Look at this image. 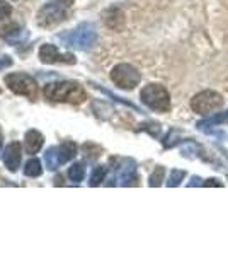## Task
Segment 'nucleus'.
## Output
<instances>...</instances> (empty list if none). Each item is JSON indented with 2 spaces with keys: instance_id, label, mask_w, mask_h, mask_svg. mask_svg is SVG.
Masks as SVG:
<instances>
[{
  "instance_id": "4468645a",
  "label": "nucleus",
  "mask_w": 228,
  "mask_h": 256,
  "mask_svg": "<svg viewBox=\"0 0 228 256\" xmlns=\"http://www.w3.org/2000/svg\"><path fill=\"white\" fill-rule=\"evenodd\" d=\"M24 174L29 178H38L43 174V168H41V162L38 159L32 158L31 160H27L26 168H24Z\"/></svg>"
},
{
  "instance_id": "7ed1b4c3",
  "label": "nucleus",
  "mask_w": 228,
  "mask_h": 256,
  "mask_svg": "<svg viewBox=\"0 0 228 256\" xmlns=\"http://www.w3.org/2000/svg\"><path fill=\"white\" fill-rule=\"evenodd\" d=\"M77 156V146L73 142H63L61 146L49 147L44 152V164L48 171H56L60 166L67 164Z\"/></svg>"
},
{
  "instance_id": "2eb2a0df",
  "label": "nucleus",
  "mask_w": 228,
  "mask_h": 256,
  "mask_svg": "<svg viewBox=\"0 0 228 256\" xmlns=\"http://www.w3.org/2000/svg\"><path fill=\"white\" fill-rule=\"evenodd\" d=\"M68 176L72 181H75V183H80L82 180H84L85 176V168L82 166V164H72V168L68 169Z\"/></svg>"
},
{
  "instance_id": "f3484780",
  "label": "nucleus",
  "mask_w": 228,
  "mask_h": 256,
  "mask_svg": "<svg viewBox=\"0 0 228 256\" xmlns=\"http://www.w3.org/2000/svg\"><path fill=\"white\" fill-rule=\"evenodd\" d=\"M162 178H164V168H157V171L153 172L152 178H150V184L152 186H159Z\"/></svg>"
},
{
  "instance_id": "f257e3e1",
  "label": "nucleus",
  "mask_w": 228,
  "mask_h": 256,
  "mask_svg": "<svg viewBox=\"0 0 228 256\" xmlns=\"http://www.w3.org/2000/svg\"><path fill=\"white\" fill-rule=\"evenodd\" d=\"M44 98L53 102H70V104H80L84 102L87 96L85 90L75 82H49L44 86Z\"/></svg>"
},
{
  "instance_id": "4be33fe9",
  "label": "nucleus",
  "mask_w": 228,
  "mask_h": 256,
  "mask_svg": "<svg viewBox=\"0 0 228 256\" xmlns=\"http://www.w3.org/2000/svg\"><path fill=\"white\" fill-rule=\"evenodd\" d=\"M58 2H60L61 6H65V7H70L73 4V0H58Z\"/></svg>"
},
{
  "instance_id": "9b49d317",
  "label": "nucleus",
  "mask_w": 228,
  "mask_h": 256,
  "mask_svg": "<svg viewBox=\"0 0 228 256\" xmlns=\"http://www.w3.org/2000/svg\"><path fill=\"white\" fill-rule=\"evenodd\" d=\"M20 159H22V154H20V146L19 142H12L5 147V152H3V164L9 169L10 172H15L19 169Z\"/></svg>"
},
{
  "instance_id": "ddd939ff",
  "label": "nucleus",
  "mask_w": 228,
  "mask_h": 256,
  "mask_svg": "<svg viewBox=\"0 0 228 256\" xmlns=\"http://www.w3.org/2000/svg\"><path fill=\"white\" fill-rule=\"evenodd\" d=\"M135 180V164L131 162V160H128L124 166L119 169V174H118V181L119 184H130V181Z\"/></svg>"
},
{
  "instance_id": "a211bd4d",
  "label": "nucleus",
  "mask_w": 228,
  "mask_h": 256,
  "mask_svg": "<svg viewBox=\"0 0 228 256\" xmlns=\"http://www.w3.org/2000/svg\"><path fill=\"white\" fill-rule=\"evenodd\" d=\"M12 12V7L9 6V4L5 2V0H0V20L9 18Z\"/></svg>"
},
{
  "instance_id": "412c9836",
  "label": "nucleus",
  "mask_w": 228,
  "mask_h": 256,
  "mask_svg": "<svg viewBox=\"0 0 228 256\" xmlns=\"http://www.w3.org/2000/svg\"><path fill=\"white\" fill-rule=\"evenodd\" d=\"M0 154H3V135H2V128H0Z\"/></svg>"
},
{
  "instance_id": "f03ea898",
  "label": "nucleus",
  "mask_w": 228,
  "mask_h": 256,
  "mask_svg": "<svg viewBox=\"0 0 228 256\" xmlns=\"http://www.w3.org/2000/svg\"><path fill=\"white\" fill-rule=\"evenodd\" d=\"M58 40H60L65 46L87 50V48H92L94 43L97 41V31H95V28L92 24L84 22V24H78L75 30L58 34Z\"/></svg>"
},
{
  "instance_id": "39448f33",
  "label": "nucleus",
  "mask_w": 228,
  "mask_h": 256,
  "mask_svg": "<svg viewBox=\"0 0 228 256\" xmlns=\"http://www.w3.org/2000/svg\"><path fill=\"white\" fill-rule=\"evenodd\" d=\"M5 84L17 96H26L29 99H36L38 96V84L27 74H9L5 77Z\"/></svg>"
},
{
  "instance_id": "1a4fd4ad",
  "label": "nucleus",
  "mask_w": 228,
  "mask_h": 256,
  "mask_svg": "<svg viewBox=\"0 0 228 256\" xmlns=\"http://www.w3.org/2000/svg\"><path fill=\"white\" fill-rule=\"evenodd\" d=\"M39 60L43 64H49V65H55V64H75V56L70 55V53H61L55 44H43L39 48Z\"/></svg>"
},
{
  "instance_id": "dca6fc26",
  "label": "nucleus",
  "mask_w": 228,
  "mask_h": 256,
  "mask_svg": "<svg viewBox=\"0 0 228 256\" xmlns=\"http://www.w3.org/2000/svg\"><path fill=\"white\" fill-rule=\"evenodd\" d=\"M106 172H107L106 166H97V168H95L94 172H92V176H90V186H99V184L104 181Z\"/></svg>"
},
{
  "instance_id": "423d86ee",
  "label": "nucleus",
  "mask_w": 228,
  "mask_h": 256,
  "mask_svg": "<svg viewBox=\"0 0 228 256\" xmlns=\"http://www.w3.org/2000/svg\"><path fill=\"white\" fill-rule=\"evenodd\" d=\"M111 79H113L114 84L121 89H135L136 86L140 84L142 76H140L138 70L135 67H131V65L119 64V65H116L113 68V72H111Z\"/></svg>"
},
{
  "instance_id": "6ab92c4d",
  "label": "nucleus",
  "mask_w": 228,
  "mask_h": 256,
  "mask_svg": "<svg viewBox=\"0 0 228 256\" xmlns=\"http://www.w3.org/2000/svg\"><path fill=\"white\" fill-rule=\"evenodd\" d=\"M182 178H184V172H181V171H172L171 181H169V186H176V184H179Z\"/></svg>"
},
{
  "instance_id": "aec40b11",
  "label": "nucleus",
  "mask_w": 228,
  "mask_h": 256,
  "mask_svg": "<svg viewBox=\"0 0 228 256\" xmlns=\"http://www.w3.org/2000/svg\"><path fill=\"white\" fill-rule=\"evenodd\" d=\"M10 65H12V58L9 55H0V70L10 67Z\"/></svg>"
},
{
  "instance_id": "6e6552de",
  "label": "nucleus",
  "mask_w": 228,
  "mask_h": 256,
  "mask_svg": "<svg viewBox=\"0 0 228 256\" xmlns=\"http://www.w3.org/2000/svg\"><path fill=\"white\" fill-rule=\"evenodd\" d=\"M67 10L61 4H46L38 12V24L41 28H55L67 19Z\"/></svg>"
},
{
  "instance_id": "f8f14e48",
  "label": "nucleus",
  "mask_w": 228,
  "mask_h": 256,
  "mask_svg": "<svg viewBox=\"0 0 228 256\" xmlns=\"http://www.w3.org/2000/svg\"><path fill=\"white\" fill-rule=\"evenodd\" d=\"M43 142H44V138L38 130H29L26 134V137H24V147H26V152L31 156L36 154V152L43 147Z\"/></svg>"
},
{
  "instance_id": "0eeeda50",
  "label": "nucleus",
  "mask_w": 228,
  "mask_h": 256,
  "mask_svg": "<svg viewBox=\"0 0 228 256\" xmlns=\"http://www.w3.org/2000/svg\"><path fill=\"white\" fill-rule=\"evenodd\" d=\"M223 99L215 90H203V92L196 94L191 101V108L200 114H208L211 111L222 108Z\"/></svg>"
},
{
  "instance_id": "9d476101",
  "label": "nucleus",
  "mask_w": 228,
  "mask_h": 256,
  "mask_svg": "<svg viewBox=\"0 0 228 256\" xmlns=\"http://www.w3.org/2000/svg\"><path fill=\"white\" fill-rule=\"evenodd\" d=\"M27 36H29L27 31L15 22H10V24H7V26L0 28V38L5 41V43L12 44V46H15V44H22L24 41L27 40Z\"/></svg>"
},
{
  "instance_id": "20e7f679",
  "label": "nucleus",
  "mask_w": 228,
  "mask_h": 256,
  "mask_svg": "<svg viewBox=\"0 0 228 256\" xmlns=\"http://www.w3.org/2000/svg\"><path fill=\"white\" fill-rule=\"evenodd\" d=\"M142 101L148 108L155 111H169L171 110V96L167 89L159 84H150L142 90Z\"/></svg>"
}]
</instances>
